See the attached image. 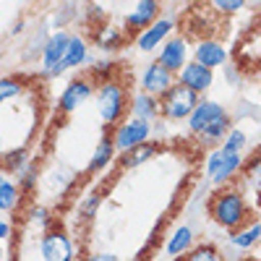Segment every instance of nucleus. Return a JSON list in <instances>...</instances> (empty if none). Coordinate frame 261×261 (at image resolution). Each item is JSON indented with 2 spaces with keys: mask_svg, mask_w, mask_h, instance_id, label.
I'll return each instance as SVG.
<instances>
[{
  "mask_svg": "<svg viewBox=\"0 0 261 261\" xmlns=\"http://www.w3.org/2000/svg\"><path fill=\"white\" fill-rule=\"evenodd\" d=\"M113 149H115V146H113V141H107V139H105V141L97 146V151H94V157H92V162H89V170H92V172L102 170L107 162H110V157H113Z\"/></svg>",
  "mask_w": 261,
  "mask_h": 261,
  "instance_id": "aec40b11",
  "label": "nucleus"
},
{
  "mask_svg": "<svg viewBox=\"0 0 261 261\" xmlns=\"http://www.w3.org/2000/svg\"><path fill=\"white\" fill-rule=\"evenodd\" d=\"M141 86H144L146 94H165L172 86V71H167L160 60L151 63L144 73V79H141Z\"/></svg>",
  "mask_w": 261,
  "mask_h": 261,
  "instance_id": "39448f33",
  "label": "nucleus"
},
{
  "mask_svg": "<svg viewBox=\"0 0 261 261\" xmlns=\"http://www.w3.org/2000/svg\"><path fill=\"white\" fill-rule=\"evenodd\" d=\"M258 235H261V227H258V225H251V227H246L243 232L232 235V243H235L238 248H251V246L258 241Z\"/></svg>",
  "mask_w": 261,
  "mask_h": 261,
  "instance_id": "412c9836",
  "label": "nucleus"
},
{
  "mask_svg": "<svg viewBox=\"0 0 261 261\" xmlns=\"http://www.w3.org/2000/svg\"><path fill=\"white\" fill-rule=\"evenodd\" d=\"M212 6L222 13H235L246 6V0H212Z\"/></svg>",
  "mask_w": 261,
  "mask_h": 261,
  "instance_id": "a878e982",
  "label": "nucleus"
},
{
  "mask_svg": "<svg viewBox=\"0 0 261 261\" xmlns=\"http://www.w3.org/2000/svg\"><path fill=\"white\" fill-rule=\"evenodd\" d=\"M225 58H227L225 47H222V45H217V42H212V39L201 42V45L196 47V63L206 65V68H214V65H222V63H225Z\"/></svg>",
  "mask_w": 261,
  "mask_h": 261,
  "instance_id": "f8f14e48",
  "label": "nucleus"
},
{
  "mask_svg": "<svg viewBox=\"0 0 261 261\" xmlns=\"http://www.w3.org/2000/svg\"><path fill=\"white\" fill-rule=\"evenodd\" d=\"M225 110L217 102H196V107L188 113V125H191V130H196V134H201V130L212 123V120H217Z\"/></svg>",
  "mask_w": 261,
  "mask_h": 261,
  "instance_id": "0eeeda50",
  "label": "nucleus"
},
{
  "mask_svg": "<svg viewBox=\"0 0 261 261\" xmlns=\"http://www.w3.org/2000/svg\"><path fill=\"white\" fill-rule=\"evenodd\" d=\"M42 256L47 261H65L71 258V241L63 232H47L42 238Z\"/></svg>",
  "mask_w": 261,
  "mask_h": 261,
  "instance_id": "6e6552de",
  "label": "nucleus"
},
{
  "mask_svg": "<svg viewBox=\"0 0 261 261\" xmlns=\"http://www.w3.org/2000/svg\"><path fill=\"white\" fill-rule=\"evenodd\" d=\"M227 130H230V118H227V113H222L217 120H212V123L201 130V134H204L209 141H217V139H222Z\"/></svg>",
  "mask_w": 261,
  "mask_h": 261,
  "instance_id": "6ab92c4d",
  "label": "nucleus"
},
{
  "mask_svg": "<svg viewBox=\"0 0 261 261\" xmlns=\"http://www.w3.org/2000/svg\"><path fill=\"white\" fill-rule=\"evenodd\" d=\"M0 157H3V141H0Z\"/></svg>",
  "mask_w": 261,
  "mask_h": 261,
  "instance_id": "72a5a7b5",
  "label": "nucleus"
},
{
  "mask_svg": "<svg viewBox=\"0 0 261 261\" xmlns=\"http://www.w3.org/2000/svg\"><path fill=\"white\" fill-rule=\"evenodd\" d=\"M68 34H63V32H58V34H53L50 37V42L45 45V55H42V65H45L47 71H53L55 65L63 60V55H65V50H68Z\"/></svg>",
  "mask_w": 261,
  "mask_h": 261,
  "instance_id": "9d476101",
  "label": "nucleus"
},
{
  "mask_svg": "<svg viewBox=\"0 0 261 261\" xmlns=\"http://www.w3.org/2000/svg\"><path fill=\"white\" fill-rule=\"evenodd\" d=\"M16 196H18V191H16V186L13 183H0V209L3 212H11L13 209V204H16Z\"/></svg>",
  "mask_w": 261,
  "mask_h": 261,
  "instance_id": "4be33fe9",
  "label": "nucleus"
},
{
  "mask_svg": "<svg viewBox=\"0 0 261 261\" xmlns=\"http://www.w3.org/2000/svg\"><path fill=\"white\" fill-rule=\"evenodd\" d=\"M196 102H199V97H196L193 89H188L186 84H172L165 92L162 113L172 120H180V118H188V113L196 107Z\"/></svg>",
  "mask_w": 261,
  "mask_h": 261,
  "instance_id": "f03ea898",
  "label": "nucleus"
},
{
  "mask_svg": "<svg viewBox=\"0 0 261 261\" xmlns=\"http://www.w3.org/2000/svg\"><path fill=\"white\" fill-rule=\"evenodd\" d=\"M149 134H151L149 120H139L136 118V120H130V123L118 128V134L113 139V146L120 149V151H130V149H136L139 144H144L149 139Z\"/></svg>",
  "mask_w": 261,
  "mask_h": 261,
  "instance_id": "7ed1b4c3",
  "label": "nucleus"
},
{
  "mask_svg": "<svg viewBox=\"0 0 261 261\" xmlns=\"http://www.w3.org/2000/svg\"><path fill=\"white\" fill-rule=\"evenodd\" d=\"M188 258H191V261H214V258H220V253H217L214 248H206V246H201V248L191 251V253H188Z\"/></svg>",
  "mask_w": 261,
  "mask_h": 261,
  "instance_id": "bb28decb",
  "label": "nucleus"
},
{
  "mask_svg": "<svg viewBox=\"0 0 261 261\" xmlns=\"http://www.w3.org/2000/svg\"><path fill=\"white\" fill-rule=\"evenodd\" d=\"M220 162H222V151H214V154L209 157V165H206V170H209V178L217 172V167H220Z\"/></svg>",
  "mask_w": 261,
  "mask_h": 261,
  "instance_id": "c756f323",
  "label": "nucleus"
},
{
  "mask_svg": "<svg viewBox=\"0 0 261 261\" xmlns=\"http://www.w3.org/2000/svg\"><path fill=\"white\" fill-rule=\"evenodd\" d=\"M125 107V92L120 84H105L99 89V113L105 118V123H115L123 115Z\"/></svg>",
  "mask_w": 261,
  "mask_h": 261,
  "instance_id": "20e7f679",
  "label": "nucleus"
},
{
  "mask_svg": "<svg viewBox=\"0 0 261 261\" xmlns=\"http://www.w3.org/2000/svg\"><path fill=\"white\" fill-rule=\"evenodd\" d=\"M170 29H172V21H167V18H165V21H157V24H151V27L139 37V47H141V50H151V47H157L160 42L167 37V32H170Z\"/></svg>",
  "mask_w": 261,
  "mask_h": 261,
  "instance_id": "4468645a",
  "label": "nucleus"
},
{
  "mask_svg": "<svg viewBox=\"0 0 261 261\" xmlns=\"http://www.w3.org/2000/svg\"><path fill=\"white\" fill-rule=\"evenodd\" d=\"M89 97H92V84L89 81H71L68 89H65L63 97H60V107L65 113H71V110H76V107L84 99H89Z\"/></svg>",
  "mask_w": 261,
  "mask_h": 261,
  "instance_id": "1a4fd4ad",
  "label": "nucleus"
},
{
  "mask_svg": "<svg viewBox=\"0 0 261 261\" xmlns=\"http://www.w3.org/2000/svg\"><path fill=\"white\" fill-rule=\"evenodd\" d=\"M238 167H241V154H238V151H222V162H220V167H217V172L212 175V180L214 183L227 180Z\"/></svg>",
  "mask_w": 261,
  "mask_h": 261,
  "instance_id": "dca6fc26",
  "label": "nucleus"
},
{
  "mask_svg": "<svg viewBox=\"0 0 261 261\" xmlns=\"http://www.w3.org/2000/svg\"><path fill=\"white\" fill-rule=\"evenodd\" d=\"M154 151H157L154 146H144V149L134 151V154H130V157L125 160V165H128V167H134V165H139V162H146L151 154H154Z\"/></svg>",
  "mask_w": 261,
  "mask_h": 261,
  "instance_id": "cd10ccee",
  "label": "nucleus"
},
{
  "mask_svg": "<svg viewBox=\"0 0 261 261\" xmlns=\"http://www.w3.org/2000/svg\"><path fill=\"white\" fill-rule=\"evenodd\" d=\"M227 139H225V146H222V151H241L243 146H246V134L243 130H238V128H232L230 134H225Z\"/></svg>",
  "mask_w": 261,
  "mask_h": 261,
  "instance_id": "b1692460",
  "label": "nucleus"
},
{
  "mask_svg": "<svg viewBox=\"0 0 261 261\" xmlns=\"http://www.w3.org/2000/svg\"><path fill=\"white\" fill-rule=\"evenodd\" d=\"M191 241H193V232H191V227H178L175 232H172L170 243H167V256H180L183 251H188Z\"/></svg>",
  "mask_w": 261,
  "mask_h": 261,
  "instance_id": "f3484780",
  "label": "nucleus"
},
{
  "mask_svg": "<svg viewBox=\"0 0 261 261\" xmlns=\"http://www.w3.org/2000/svg\"><path fill=\"white\" fill-rule=\"evenodd\" d=\"M157 113H160V107H157V102H154V97H151V94H139L134 99V115L139 120H151Z\"/></svg>",
  "mask_w": 261,
  "mask_h": 261,
  "instance_id": "a211bd4d",
  "label": "nucleus"
},
{
  "mask_svg": "<svg viewBox=\"0 0 261 261\" xmlns=\"http://www.w3.org/2000/svg\"><path fill=\"white\" fill-rule=\"evenodd\" d=\"M0 183H3V178H0Z\"/></svg>",
  "mask_w": 261,
  "mask_h": 261,
  "instance_id": "f704fd0d",
  "label": "nucleus"
},
{
  "mask_svg": "<svg viewBox=\"0 0 261 261\" xmlns=\"http://www.w3.org/2000/svg\"><path fill=\"white\" fill-rule=\"evenodd\" d=\"M160 63L167 71H180L186 65V42L183 39H170L160 53Z\"/></svg>",
  "mask_w": 261,
  "mask_h": 261,
  "instance_id": "9b49d317",
  "label": "nucleus"
},
{
  "mask_svg": "<svg viewBox=\"0 0 261 261\" xmlns=\"http://www.w3.org/2000/svg\"><path fill=\"white\" fill-rule=\"evenodd\" d=\"M24 162H27L24 149H16V151H11V154H3V167L11 170V172H21L24 170Z\"/></svg>",
  "mask_w": 261,
  "mask_h": 261,
  "instance_id": "5701e85b",
  "label": "nucleus"
},
{
  "mask_svg": "<svg viewBox=\"0 0 261 261\" xmlns=\"http://www.w3.org/2000/svg\"><path fill=\"white\" fill-rule=\"evenodd\" d=\"M21 92V86L13 81V79H0V102H6L11 97H16Z\"/></svg>",
  "mask_w": 261,
  "mask_h": 261,
  "instance_id": "393cba45",
  "label": "nucleus"
},
{
  "mask_svg": "<svg viewBox=\"0 0 261 261\" xmlns=\"http://www.w3.org/2000/svg\"><path fill=\"white\" fill-rule=\"evenodd\" d=\"M34 178H37V172H34V170H27V175L21 178V186H27V188L34 186Z\"/></svg>",
  "mask_w": 261,
  "mask_h": 261,
  "instance_id": "7c9ffc66",
  "label": "nucleus"
},
{
  "mask_svg": "<svg viewBox=\"0 0 261 261\" xmlns=\"http://www.w3.org/2000/svg\"><path fill=\"white\" fill-rule=\"evenodd\" d=\"M84 58H86V45H84V42H81L79 37H71V39H68V50H65L63 60L53 68V73H60L63 68H71V65L84 63Z\"/></svg>",
  "mask_w": 261,
  "mask_h": 261,
  "instance_id": "ddd939ff",
  "label": "nucleus"
},
{
  "mask_svg": "<svg viewBox=\"0 0 261 261\" xmlns=\"http://www.w3.org/2000/svg\"><path fill=\"white\" fill-rule=\"evenodd\" d=\"M97 204H99V196H89V199H86V204H84V214L86 217H94V212H97Z\"/></svg>",
  "mask_w": 261,
  "mask_h": 261,
  "instance_id": "c85d7f7f",
  "label": "nucleus"
},
{
  "mask_svg": "<svg viewBox=\"0 0 261 261\" xmlns=\"http://www.w3.org/2000/svg\"><path fill=\"white\" fill-rule=\"evenodd\" d=\"M8 235H11V227H8V222H0V241H6Z\"/></svg>",
  "mask_w": 261,
  "mask_h": 261,
  "instance_id": "2f4dec72",
  "label": "nucleus"
},
{
  "mask_svg": "<svg viewBox=\"0 0 261 261\" xmlns=\"http://www.w3.org/2000/svg\"><path fill=\"white\" fill-rule=\"evenodd\" d=\"M34 220H42V222H45V220H47V209H37V212H34Z\"/></svg>",
  "mask_w": 261,
  "mask_h": 261,
  "instance_id": "473e14b6",
  "label": "nucleus"
},
{
  "mask_svg": "<svg viewBox=\"0 0 261 261\" xmlns=\"http://www.w3.org/2000/svg\"><path fill=\"white\" fill-rule=\"evenodd\" d=\"M214 76H212V68H206V65L201 63H188L180 68V84H186L188 89H193L196 94L199 92H206L212 86Z\"/></svg>",
  "mask_w": 261,
  "mask_h": 261,
  "instance_id": "423d86ee",
  "label": "nucleus"
},
{
  "mask_svg": "<svg viewBox=\"0 0 261 261\" xmlns=\"http://www.w3.org/2000/svg\"><path fill=\"white\" fill-rule=\"evenodd\" d=\"M154 13H157V0H141L139 8L130 13L125 21H128L130 29H141V27H146L149 21L154 18Z\"/></svg>",
  "mask_w": 261,
  "mask_h": 261,
  "instance_id": "2eb2a0df",
  "label": "nucleus"
},
{
  "mask_svg": "<svg viewBox=\"0 0 261 261\" xmlns=\"http://www.w3.org/2000/svg\"><path fill=\"white\" fill-rule=\"evenodd\" d=\"M212 217L217 222H220L222 227H241L246 222L248 217V206L246 201L241 199V193L235 191H222L217 199L212 201Z\"/></svg>",
  "mask_w": 261,
  "mask_h": 261,
  "instance_id": "f257e3e1",
  "label": "nucleus"
}]
</instances>
